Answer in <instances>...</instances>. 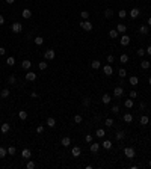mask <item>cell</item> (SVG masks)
Returning a JSON list of instances; mask_svg holds the SVG:
<instances>
[{
	"label": "cell",
	"mask_w": 151,
	"mask_h": 169,
	"mask_svg": "<svg viewBox=\"0 0 151 169\" xmlns=\"http://www.w3.org/2000/svg\"><path fill=\"white\" fill-rule=\"evenodd\" d=\"M80 27H82L83 30H86V32H91L94 26H92V23H91L89 20H85V21H82V23H80Z\"/></svg>",
	"instance_id": "obj_1"
},
{
	"label": "cell",
	"mask_w": 151,
	"mask_h": 169,
	"mask_svg": "<svg viewBox=\"0 0 151 169\" xmlns=\"http://www.w3.org/2000/svg\"><path fill=\"white\" fill-rule=\"evenodd\" d=\"M135 149H133L131 146H127V148H124V156H126L127 158H135Z\"/></svg>",
	"instance_id": "obj_2"
},
{
	"label": "cell",
	"mask_w": 151,
	"mask_h": 169,
	"mask_svg": "<svg viewBox=\"0 0 151 169\" xmlns=\"http://www.w3.org/2000/svg\"><path fill=\"white\" fill-rule=\"evenodd\" d=\"M44 57H46V60H53L56 57V53H55V50L53 48H48L46 53H44Z\"/></svg>",
	"instance_id": "obj_3"
},
{
	"label": "cell",
	"mask_w": 151,
	"mask_h": 169,
	"mask_svg": "<svg viewBox=\"0 0 151 169\" xmlns=\"http://www.w3.org/2000/svg\"><path fill=\"white\" fill-rule=\"evenodd\" d=\"M11 29H12V32H14V33H20V32L23 30V24H21V23H18V21H15V23L11 26Z\"/></svg>",
	"instance_id": "obj_4"
},
{
	"label": "cell",
	"mask_w": 151,
	"mask_h": 169,
	"mask_svg": "<svg viewBox=\"0 0 151 169\" xmlns=\"http://www.w3.org/2000/svg\"><path fill=\"white\" fill-rule=\"evenodd\" d=\"M119 42H121V45H128L130 44V36H127L126 33H122V36H121V39H119Z\"/></svg>",
	"instance_id": "obj_5"
},
{
	"label": "cell",
	"mask_w": 151,
	"mask_h": 169,
	"mask_svg": "<svg viewBox=\"0 0 151 169\" xmlns=\"http://www.w3.org/2000/svg\"><path fill=\"white\" fill-rule=\"evenodd\" d=\"M103 73H104L106 76H112V74H113V68H112V65L109 64V65L103 67Z\"/></svg>",
	"instance_id": "obj_6"
},
{
	"label": "cell",
	"mask_w": 151,
	"mask_h": 169,
	"mask_svg": "<svg viewBox=\"0 0 151 169\" xmlns=\"http://www.w3.org/2000/svg\"><path fill=\"white\" fill-rule=\"evenodd\" d=\"M122 95H124V89L121 86H116L113 89V97H122Z\"/></svg>",
	"instance_id": "obj_7"
},
{
	"label": "cell",
	"mask_w": 151,
	"mask_h": 169,
	"mask_svg": "<svg viewBox=\"0 0 151 169\" xmlns=\"http://www.w3.org/2000/svg\"><path fill=\"white\" fill-rule=\"evenodd\" d=\"M26 80H27V82H35V80H36V74L27 71V73H26Z\"/></svg>",
	"instance_id": "obj_8"
},
{
	"label": "cell",
	"mask_w": 151,
	"mask_h": 169,
	"mask_svg": "<svg viewBox=\"0 0 151 169\" xmlns=\"http://www.w3.org/2000/svg\"><path fill=\"white\" fill-rule=\"evenodd\" d=\"M9 130H11V125H9V124H8V122H3L2 125H0V131H2L3 135H5V133H8Z\"/></svg>",
	"instance_id": "obj_9"
},
{
	"label": "cell",
	"mask_w": 151,
	"mask_h": 169,
	"mask_svg": "<svg viewBox=\"0 0 151 169\" xmlns=\"http://www.w3.org/2000/svg\"><path fill=\"white\" fill-rule=\"evenodd\" d=\"M21 156H23L24 158H27V160H29V158L32 157V151H30L29 148H24V149L21 151Z\"/></svg>",
	"instance_id": "obj_10"
},
{
	"label": "cell",
	"mask_w": 151,
	"mask_h": 169,
	"mask_svg": "<svg viewBox=\"0 0 151 169\" xmlns=\"http://www.w3.org/2000/svg\"><path fill=\"white\" fill-rule=\"evenodd\" d=\"M30 67H32V62H30V60H23V62H21V68H23V69L29 71Z\"/></svg>",
	"instance_id": "obj_11"
},
{
	"label": "cell",
	"mask_w": 151,
	"mask_h": 169,
	"mask_svg": "<svg viewBox=\"0 0 151 169\" xmlns=\"http://www.w3.org/2000/svg\"><path fill=\"white\" fill-rule=\"evenodd\" d=\"M21 17H23V18H26V20H27V18H30V17H32V11H30V9H23Z\"/></svg>",
	"instance_id": "obj_12"
},
{
	"label": "cell",
	"mask_w": 151,
	"mask_h": 169,
	"mask_svg": "<svg viewBox=\"0 0 151 169\" xmlns=\"http://www.w3.org/2000/svg\"><path fill=\"white\" fill-rule=\"evenodd\" d=\"M71 154H73L74 157H79V156H80V154H82V149H80V148H79V146H74L73 149H71Z\"/></svg>",
	"instance_id": "obj_13"
},
{
	"label": "cell",
	"mask_w": 151,
	"mask_h": 169,
	"mask_svg": "<svg viewBox=\"0 0 151 169\" xmlns=\"http://www.w3.org/2000/svg\"><path fill=\"white\" fill-rule=\"evenodd\" d=\"M60 144L64 145V146H70L71 145V139L68 137V136H65V137H62V140H60Z\"/></svg>",
	"instance_id": "obj_14"
},
{
	"label": "cell",
	"mask_w": 151,
	"mask_h": 169,
	"mask_svg": "<svg viewBox=\"0 0 151 169\" xmlns=\"http://www.w3.org/2000/svg\"><path fill=\"white\" fill-rule=\"evenodd\" d=\"M128 82H130V85H131V86H136V85L139 83V79H138L136 76H131V77L128 79Z\"/></svg>",
	"instance_id": "obj_15"
},
{
	"label": "cell",
	"mask_w": 151,
	"mask_h": 169,
	"mask_svg": "<svg viewBox=\"0 0 151 169\" xmlns=\"http://www.w3.org/2000/svg\"><path fill=\"white\" fill-rule=\"evenodd\" d=\"M139 9H138V8H133V9L130 11V17H131V18H136V17H139Z\"/></svg>",
	"instance_id": "obj_16"
},
{
	"label": "cell",
	"mask_w": 151,
	"mask_h": 169,
	"mask_svg": "<svg viewBox=\"0 0 151 169\" xmlns=\"http://www.w3.org/2000/svg\"><path fill=\"white\" fill-rule=\"evenodd\" d=\"M101 146H103L104 149H112V142H110V140H107V139H106V140L103 142V144H101Z\"/></svg>",
	"instance_id": "obj_17"
},
{
	"label": "cell",
	"mask_w": 151,
	"mask_h": 169,
	"mask_svg": "<svg viewBox=\"0 0 151 169\" xmlns=\"http://www.w3.org/2000/svg\"><path fill=\"white\" fill-rule=\"evenodd\" d=\"M91 67H92V69H100L101 68V62L100 60H92Z\"/></svg>",
	"instance_id": "obj_18"
},
{
	"label": "cell",
	"mask_w": 151,
	"mask_h": 169,
	"mask_svg": "<svg viewBox=\"0 0 151 169\" xmlns=\"http://www.w3.org/2000/svg\"><path fill=\"white\" fill-rule=\"evenodd\" d=\"M139 122H140V125H147V124H150V118L148 116H140V119H139Z\"/></svg>",
	"instance_id": "obj_19"
},
{
	"label": "cell",
	"mask_w": 151,
	"mask_h": 169,
	"mask_svg": "<svg viewBox=\"0 0 151 169\" xmlns=\"http://www.w3.org/2000/svg\"><path fill=\"white\" fill-rule=\"evenodd\" d=\"M124 106H126L127 109H130V107H133L135 106V103H133V98H127L126 101H124Z\"/></svg>",
	"instance_id": "obj_20"
},
{
	"label": "cell",
	"mask_w": 151,
	"mask_h": 169,
	"mask_svg": "<svg viewBox=\"0 0 151 169\" xmlns=\"http://www.w3.org/2000/svg\"><path fill=\"white\" fill-rule=\"evenodd\" d=\"M101 100H103V103H104V104H109V103H110V100H112V97H110L109 94H104V95L101 97Z\"/></svg>",
	"instance_id": "obj_21"
},
{
	"label": "cell",
	"mask_w": 151,
	"mask_h": 169,
	"mask_svg": "<svg viewBox=\"0 0 151 169\" xmlns=\"http://www.w3.org/2000/svg\"><path fill=\"white\" fill-rule=\"evenodd\" d=\"M116 30H118V33H126V30H127L126 24H118L116 26Z\"/></svg>",
	"instance_id": "obj_22"
},
{
	"label": "cell",
	"mask_w": 151,
	"mask_h": 169,
	"mask_svg": "<svg viewBox=\"0 0 151 169\" xmlns=\"http://www.w3.org/2000/svg\"><path fill=\"white\" fill-rule=\"evenodd\" d=\"M47 125H48L50 128H53V127H55V125H56V119H55V118H51V116H50V118L47 119Z\"/></svg>",
	"instance_id": "obj_23"
},
{
	"label": "cell",
	"mask_w": 151,
	"mask_h": 169,
	"mask_svg": "<svg viewBox=\"0 0 151 169\" xmlns=\"http://www.w3.org/2000/svg\"><path fill=\"white\" fill-rule=\"evenodd\" d=\"M95 136L101 139V137H104V136H106V131H104L103 128H98V130H97V131H95Z\"/></svg>",
	"instance_id": "obj_24"
},
{
	"label": "cell",
	"mask_w": 151,
	"mask_h": 169,
	"mask_svg": "<svg viewBox=\"0 0 151 169\" xmlns=\"http://www.w3.org/2000/svg\"><path fill=\"white\" fill-rule=\"evenodd\" d=\"M124 121H126L127 124H130L133 121V115L131 113H126V115H124Z\"/></svg>",
	"instance_id": "obj_25"
},
{
	"label": "cell",
	"mask_w": 151,
	"mask_h": 169,
	"mask_svg": "<svg viewBox=\"0 0 151 169\" xmlns=\"http://www.w3.org/2000/svg\"><path fill=\"white\" fill-rule=\"evenodd\" d=\"M100 149V144H91V153H97V151Z\"/></svg>",
	"instance_id": "obj_26"
},
{
	"label": "cell",
	"mask_w": 151,
	"mask_h": 169,
	"mask_svg": "<svg viewBox=\"0 0 151 169\" xmlns=\"http://www.w3.org/2000/svg\"><path fill=\"white\" fill-rule=\"evenodd\" d=\"M118 76H119L121 79H124V77H126V76H127V71H126V68H119V69H118Z\"/></svg>",
	"instance_id": "obj_27"
},
{
	"label": "cell",
	"mask_w": 151,
	"mask_h": 169,
	"mask_svg": "<svg viewBox=\"0 0 151 169\" xmlns=\"http://www.w3.org/2000/svg\"><path fill=\"white\" fill-rule=\"evenodd\" d=\"M139 33H140V35H148V26H140Z\"/></svg>",
	"instance_id": "obj_28"
},
{
	"label": "cell",
	"mask_w": 151,
	"mask_h": 169,
	"mask_svg": "<svg viewBox=\"0 0 151 169\" xmlns=\"http://www.w3.org/2000/svg\"><path fill=\"white\" fill-rule=\"evenodd\" d=\"M119 62H121V64H127V62H128V56L122 53V55L119 56Z\"/></svg>",
	"instance_id": "obj_29"
},
{
	"label": "cell",
	"mask_w": 151,
	"mask_h": 169,
	"mask_svg": "<svg viewBox=\"0 0 151 169\" xmlns=\"http://www.w3.org/2000/svg\"><path fill=\"white\" fill-rule=\"evenodd\" d=\"M140 67L144 68V69H148L150 67H151V64H150V60H142L140 62Z\"/></svg>",
	"instance_id": "obj_30"
},
{
	"label": "cell",
	"mask_w": 151,
	"mask_h": 169,
	"mask_svg": "<svg viewBox=\"0 0 151 169\" xmlns=\"http://www.w3.org/2000/svg\"><path fill=\"white\" fill-rule=\"evenodd\" d=\"M18 118H20L21 121H24V119H27V112H26V110H21V112L18 113Z\"/></svg>",
	"instance_id": "obj_31"
},
{
	"label": "cell",
	"mask_w": 151,
	"mask_h": 169,
	"mask_svg": "<svg viewBox=\"0 0 151 169\" xmlns=\"http://www.w3.org/2000/svg\"><path fill=\"white\" fill-rule=\"evenodd\" d=\"M33 41H35V44H36V45H42V44H44V38H42V36H36Z\"/></svg>",
	"instance_id": "obj_32"
},
{
	"label": "cell",
	"mask_w": 151,
	"mask_h": 169,
	"mask_svg": "<svg viewBox=\"0 0 151 169\" xmlns=\"http://www.w3.org/2000/svg\"><path fill=\"white\" fill-rule=\"evenodd\" d=\"M109 36H110L112 39H115V38L118 36V30H116V29H112V30L109 32Z\"/></svg>",
	"instance_id": "obj_33"
},
{
	"label": "cell",
	"mask_w": 151,
	"mask_h": 169,
	"mask_svg": "<svg viewBox=\"0 0 151 169\" xmlns=\"http://www.w3.org/2000/svg\"><path fill=\"white\" fill-rule=\"evenodd\" d=\"M0 95H2V98H8V97H9V89H2V92H0Z\"/></svg>",
	"instance_id": "obj_34"
},
{
	"label": "cell",
	"mask_w": 151,
	"mask_h": 169,
	"mask_svg": "<svg viewBox=\"0 0 151 169\" xmlns=\"http://www.w3.org/2000/svg\"><path fill=\"white\" fill-rule=\"evenodd\" d=\"M38 67H39V69H41V71L47 69V62H46V60H41L39 64H38Z\"/></svg>",
	"instance_id": "obj_35"
},
{
	"label": "cell",
	"mask_w": 151,
	"mask_h": 169,
	"mask_svg": "<svg viewBox=\"0 0 151 169\" xmlns=\"http://www.w3.org/2000/svg\"><path fill=\"white\" fill-rule=\"evenodd\" d=\"M104 17H106V18H112V17H113V11L112 9H106L104 11Z\"/></svg>",
	"instance_id": "obj_36"
},
{
	"label": "cell",
	"mask_w": 151,
	"mask_h": 169,
	"mask_svg": "<svg viewBox=\"0 0 151 169\" xmlns=\"http://www.w3.org/2000/svg\"><path fill=\"white\" fill-rule=\"evenodd\" d=\"M6 154H8V149H6V148H3V146H0V158L6 157Z\"/></svg>",
	"instance_id": "obj_37"
},
{
	"label": "cell",
	"mask_w": 151,
	"mask_h": 169,
	"mask_svg": "<svg viewBox=\"0 0 151 169\" xmlns=\"http://www.w3.org/2000/svg\"><path fill=\"white\" fill-rule=\"evenodd\" d=\"M6 64H8V65H9V67H12V65H15V59H14L12 56H9V57H8V59H6Z\"/></svg>",
	"instance_id": "obj_38"
},
{
	"label": "cell",
	"mask_w": 151,
	"mask_h": 169,
	"mask_svg": "<svg viewBox=\"0 0 151 169\" xmlns=\"http://www.w3.org/2000/svg\"><path fill=\"white\" fill-rule=\"evenodd\" d=\"M124 137H126V133H124V131H118V133H116V139H118V140H122Z\"/></svg>",
	"instance_id": "obj_39"
},
{
	"label": "cell",
	"mask_w": 151,
	"mask_h": 169,
	"mask_svg": "<svg viewBox=\"0 0 151 169\" xmlns=\"http://www.w3.org/2000/svg\"><path fill=\"white\" fill-rule=\"evenodd\" d=\"M104 124H106V127H112V125H113V119H112V118H107V119L104 121Z\"/></svg>",
	"instance_id": "obj_40"
},
{
	"label": "cell",
	"mask_w": 151,
	"mask_h": 169,
	"mask_svg": "<svg viewBox=\"0 0 151 169\" xmlns=\"http://www.w3.org/2000/svg\"><path fill=\"white\" fill-rule=\"evenodd\" d=\"M118 17H119V18H126V17H127V11H124V9H121V11L118 12Z\"/></svg>",
	"instance_id": "obj_41"
},
{
	"label": "cell",
	"mask_w": 151,
	"mask_h": 169,
	"mask_svg": "<svg viewBox=\"0 0 151 169\" xmlns=\"http://www.w3.org/2000/svg\"><path fill=\"white\" fill-rule=\"evenodd\" d=\"M17 153V149H15V146H9L8 148V154H11V156H14Z\"/></svg>",
	"instance_id": "obj_42"
},
{
	"label": "cell",
	"mask_w": 151,
	"mask_h": 169,
	"mask_svg": "<svg viewBox=\"0 0 151 169\" xmlns=\"http://www.w3.org/2000/svg\"><path fill=\"white\" fill-rule=\"evenodd\" d=\"M80 15H82V18H83V20H88V18H89V12H88V11H83Z\"/></svg>",
	"instance_id": "obj_43"
},
{
	"label": "cell",
	"mask_w": 151,
	"mask_h": 169,
	"mask_svg": "<svg viewBox=\"0 0 151 169\" xmlns=\"http://www.w3.org/2000/svg\"><path fill=\"white\" fill-rule=\"evenodd\" d=\"M8 82H9L11 85H14V83L17 82V79H15V76H9V77H8Z\"/></svg>",
	"instance_id": "obj_44"
},
{
	"label": "cell",
	"mask_w": 151,
	"mask_h": 169,
	"mask_svg": "<svg viewBox=\"0 0 151 169\" xmlns=\"http://www.w3.org/2000/svg\"><path fill=\"white\" fill-rule=\"evenodd\" d=\"M136 53H138V56H140V57H142V56L145 55V48H138V51H136Z\"/></svg>",
	"instance_id": "obj_45"
},
{
	"label": "cell",
	"mask_w": 151,
	"mask_h": 169,
	"mask_svg": "<svg viewBox=\"0 0 151 169\" xmlns=\"http://www.w3.org/2000/svg\"><path fill=\"white\" fill-rule=\"evenodd\" d=\"M85 140H86V144H92V136H91V135H86V136H85Z\"/></svg>",
	"instance_id": "obj_46"
},
{
	"label": "cell",
	"mask_w": 151,
	"mask_h": 169,
	"mask_svg": "<svg viewBox=\"0 0 151 169\" xmlns=\"http://www.w3.org/2000/svg\"><path fill=\"white\" fill-rule=\"evenodd\" d=\"M74 122L76 124H80L82 122V116H80V115H76V116H74Z\"/></svg>",
	"instance_id": "obj_47"
},
{
	"label": "cell",
	"mask_w": 151,
	"mask_h": 169,
	"mask_svg": "<svg viewBox=\"0 0 151 169\" xmlns=\"http://www.w3.org/2000/svg\"><path fill=\"white\" fill-rule=\"evenodd\" d=\"M107 62H109V64H113V62H115V57H113V55H109V56H107Z\"/></svg>",
	"instance_id": "obj_48"
},
{
	"label": "cell",
	"mask_w": 151,
	"mask_h": 169,
	"mask_svg": "<svg viewBox=\"0 0 151 169\" xmlns=\"http://www.w3.org/2000/svg\"><path fill=\"white\" fill-rule=\"evenodd\" d=\"M26 168H27V169H33V168H35V163H33V162H27Z\"/></svg>",
	"instance_id": "obj_49"
},
{
	"label": "cell",
	"mask_w": 151,
	"mask_h": 169,
	"mask_svg": "<svg viewBox=\"0 0 151 169\" xmlns=\"http://www.w3.org/2000/svg\"><path fill=\"white\" fill-rule=\"evenodd\" d=\"M42 131H44V125H38V127H36V133H39V135H41Z\"/></svg>",
	"instance_id": "obj_50"
},
{
	"label": "cell",
	"mask_w": 151,
	"mask_h": 169,
	"mask_svg": "<svg viewBox=\"0 0 151 169\" xmlns=\"http://www.w3.org/2000/svg\"><path fill=\"white\" fill-rule=\"evenodd\" d=\"M6 55V48L5 47H0V56H5Z\"/></svg>",
	"instance_id": "obj_51"
},
{
	"label": "cell",
	"mask_w": 151,
	"mask_h": 169,
	"mask_svg": "<svg viewBox=\"0 0 151 169\" xmlns=\"http://www.w3.org/2000/svg\"><path fill=\"white\" fill-rule=\"evenodd\" d=\"M112 112H113V113H118V112H119V106H113V107H112Z\"/></svg>",
	"instance_id": "obj_52"
},
{
	"label": "cell",
	"mask_w": 151,
	"mask_h": 169,
	"mask_svg": "<svg viewBox=\"0 0 151 169\" xmlns=\"http://www.w3.org/2000/svg\"><path fill=\"white\" fill-rule=\"evenodd\" d=\"M83 104H85V106H89V104H91V100H89V98H83Z\"/></svg>",
	"instance_id": "obj_53"
},
{
	"label": "cell",
	"mask_w": 151,
	"mask_h": 169,
	"mask_svg": "<svg viewBox=\"0 0 151 169\" xmlns=\"http://www.w3.org/2000/svg\"><path fill=\"white\" fill-rule=\"evenodd\" d=\"M136 97H138L136 91H131V92H130V98H136Z\"/></svg>",
	"instance_id": "obj_54"
},
{
	"label": "cell",
	"mask_w": 151,
	"mask_h": 169,
	"mask_svg": "<svg viewBox=\"0 0 151 169\" xmlns=\"http://www.w3.org/2000/svg\"><path fill=\"white\" fill-rule=\"evenodd\" d=\"M30 97H32V98H38V94H36V92H32Z\"/></svg>",
	"instance_id": "obj_55"
},
{
	"label": "cell",
	"mask_w": 151,
	"mask_h": 169,
	"mask_svg": "<svg viewBox=\"0 0 151 169\" xmlns=\"http://www.w3.org/2000/svg\"><path fill=\"white\" fill-rule=\"evenodd\" d=\"M145 53H148V55H150V56H151V45H148V48H147V50H145Z\"/></svg>",
	"instance_id": "obj_56"
},
{
	"label": "cell",
	"mask_w": 151,
	"mask_h": 169,
	"mask_svg": "<svg viewBox=\"0 0 151 169\" xmlns=\"http://www.w3.org/2000/svg\"><path fill=\"white\" fill-rule=\"evenodd\" d=\"M3 23H5V17L0 15V24H3Z\"/></svg>",
	"instance_id": "obj_57"
},
{
	"label": "cell",
	"mask_w": 151,
	"mask_h": 169,
	"mask_svg": "<svg viewBox=\"0 0 151 169\" xmlns=\"http://www.w3.org/2000/svg\"><path fill=\"white\" fill-rule=\"evenodd\" d=\"M5 2H6V3H8V5H12V3H14V2H15V0H5Z\"/></svg>",
	"instance_id": "obj_58"
},
{
	"label": "cell",
	"mask_w": 151,
	"mask_h": 169,
	"mask_svg": "<svg viewBox=\"0 0 151 169\" xmlns=\"http://www.w3.org/2000/svg\"><path fill=\"white\" fill-rule=\"evenodd\" d=\"M148 26H151V17L148 18Z\"/></svg>",
	"instance_id": "obj_59"
},
{
	"label": "cell",
	"mask_w": 151,
	"mask_h": 169,
	"mask_svg": "<svg viewBox=\"0 0 151 169\" xmlns=\"http://www.w3.org/2000/svg\"><path fill=\"white\" fill-rule=\"evenodd\" d=\"M148 82H150V85H151V77H150V79H148Z\"/></svg>",
	"instance_id": "obj_60"
},
{
	"label": "cell",
	"mask_w": 151,
	"mask_h": 169,
	"mask_svg": "<svg viewBox=\"0 0 151 169\" xmlns=\"http://www.w3.org/2000/svg\"><path fill=\"white\" fill-rule=\"evenodd\" d=\"M148 165H150V166H151V160H150V162H148Z\"/></svg>",
	"instance_id": "obj_61"
},
{
	"label": "cell",
	"mask_w": 151,
	"mask_h": 169,
	"mask_svg": "<svg viewBox=\"0 0 151 169\" xmlns=\"http://www.w3.org/2000/svg\"><path fill=\"white\" fill-rule=\"evenodd\" d=\"M150 125H151V119H150Z\"/></svg>",
	"instance_id": "obj_62"
},
{
	"label": "cell",
	"mask_w": 151,
	"mask_h": 169,
	"mask_svg": "<svg viewBox=\"0 0 151 169\" xmlns=\"http://www.w3.org/2000/svg\"><path fill=\"white\" fill-rule=\"evenodd\" d=\"M0 100H2V95H0Z\"/></svg>",
	"instance_id": "obj_63"
},
{
	"label": "cell",
	"mask_w": 151,
	"mask_h": 169,
	"mask_svg": "<svg viewBox=\"0 0 151 169\" xmlns=\"http://www.w3.org/2000/svg\"><path fill=\"white\" fill-rule=\"evenodd\" d=\"M150 36H151V33H150Z\"/></svg>",
	"instance_id": "obj_64"
}]
</instances>
